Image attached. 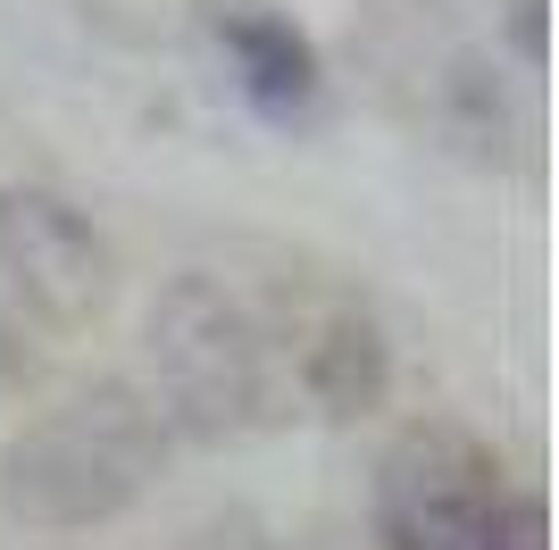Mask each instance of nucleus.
Listing matches in <instances>:
<instances>
[{"instance_id":"f257e3e1","label":"nucleus","mask_w":559,"mask_h":550,"mask_svg":"<svg viewBox=\"0 0 559 550\" xmlns=\"http://www.w3.org/2000/svg\"><path fill=\"white\" fill-rule=\"evenodd\" d=\"M167 467L159 409L126 384H93L68 409L34 417L0 442V517L25 534H93L117 526Z\"/></svg>"},{"instance_id":"0eeeda50","label":"nucleus","mask_w":559,"mask_h":550,"mask_svg":"<svg viewBox=\"0 0 559 550\" xmlns=\"http://www.w3.org/2000/svg\"><path fill=\"white\" fill-rule=\"evenodd\" d=\"M435 109H443V134L476 159H501V142H510V100L492 84L485 59H451L443 84H435Z\"/></svg>"},{"instance_id":"20e7f679","label":"nucleus","mask_w":559,"mask_h":550,"mask_svg":"<svg viewBox=\"0 0 559 550\" xmlns=\"http://www.w3.org/2000/svg\"><path fill=\"white\" fill-rule=\"evenodd\" d=\"M492 492H501V467L485 442L451 434V426H418L393 442L376 476V550H460Z\"/></svg>"},{"instance_id":"39448f33","label":"nucleus","mask_w":559,"mask_h":550,"mask_svg":"<svg viewBox=\"0 0 559 550\" xmlns=\"http://www.w3.org/2000/svg\"><path fill=\"white\" fill-rule=\"evenodd\" d=\"M293 384L326 426H359L393 400V343L368 309H326L293 350Z\"/></svg>"},{"instance_id":"7ed1b4c3","label":"nucleus","mask_w":559,"mask_h":550,"mask_svg":"<svg viewBox=\"0 0 559 550\" xmlns=\"http://www.w3.org/2000/svg\"><path fill=\"white\" fill-rule=\"evenodd\" d=\"M109 234L50 183H0V284L43 309V318L75 325L109 300Z\"/></svg>"},{"instance_id":"1a4fd4ad","label":"nucleus","mask_w":559,"mask_h":550,"mask_svg":"<svg viewBox=\"0 0 559 550\" xmlns=\"http://www.w3.org/2000/svg\"><path fill=\"white\" fill-rule=\"evenodd\" d=\"M510 34H518V50H526V59H543V0H518Z\"/></svg>"},{"instance_id":"f03ea898","label":"nucleus","mask_w":559,"mask_h":550,"mask_svg":"<svg viewBox=\"0 0 559 550\" xmlns=\"http://www.w3.org/2000/svg\"><path fill=\"white\" fill-rule=\"evenodd\" d=\"M142 359H151V409L192 442L251 434L267 409V343L242 292H226L210 267L167 275L142 309Z\"/></svg>"},{"instance_id":"423d86ee","label":"nucleus","mask_w":559,"mask_h":550,"mask_svg":"<svg viewBox=\"0 0 559 550\" xmlns=\"http://www.w3.org/2000/svg\"><path fill=\"white\" fill-rule=\"evenodd\" d=\"M217 43H226L234 75L251 92L259 109H301L318 100V50L293 17H267V9H217Z\"/></svg>"},{"instance_id":"6e6552de","label":"nucleus","mask_w":559,"mask_h":550,"mask_svg":"<svg viewBox=\"0 0 559 550\" xmlns=\"http://www.w3.org/2000/svg\"><path fill=\"white\" fill-rule=\"evenodd\" d=\"M460 550H543V501H535V492H510V483H501V492L485 501V517L467 526Z\"/></svg>"}]
</instances>
